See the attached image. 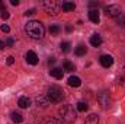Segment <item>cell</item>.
<instances>
[{
  "instance_id": "23",
  "label": "cell",
  "mask_w": 125,
  "mask_h": 124,
  "mask_svg": "<svg viewBox=\"0 0 125 124\" xmlns=\"http://www.w3.org/2000/svg\"><path fill=\"white\" fill-rule=\"evenodd\" d=\"M60 47H61V51H64V53L70 51V42H67V41H65V42H61Z\"/></svg>"
},
{
  "instance_id": "9",
  "label": "cell",
  "mask_w": 125,
  "mask_h": 124,
  "mask_svg": "<svg viewBox=\"0 0 125 124\" xmlns=\"http://www.w3.org/2000/svg\"><path fill=\"white\" fill-rule=\"evenodd\" d=\"M99 63L103 66V67H111L114 64V57L112 56H102L99 59Z\"/></svg>"
},
{
  "instance_id": "20",
  "label": "cell",
  "mask_w": 125,
  "mask_h": 124,
  "mask_svg": "<svg viewBox=\"0 0 125 124\" xmlns=\"http://www.w3.org/2000/svg\"><path fill=\"white\" fill-rule=\"evenodd\" d=\"M42 124H62V121L58 118H47V120H44Z\"/></svg>"
},
{
  "instance_id": "28",
  "label": "cell",
  "mask_w": 125,
  "mask_h": 124,
  "mask_svg": "<svg viewBox=\"0 0 125 124\" xmlns=\"http://www.w3.org/2000/svg\"><path fill=\"white\" fill-rule=\"evenodd\" d=\"M35 12H36L35 9H29V10H26V12H25V16H31V15H33Z\"/></svg>"
},
{
  "instance_id": "7",
  "label": "cell",
  "mask_w": 125,
  "mask_h": 124,
  "mask_svg": "<svg viewBox=\"0 0 125 124\" xmlns=\"http://www.w3.org/2000/svg\"><path fill=\"white\" fill-rule=\"evenodd\" d=\"M35 102H36L38 108H39V107H41V108H47V107H48V104H50L48 98H47V96H44V95L36 96V98H35Z\"/></svg>"
},
{
  "instance_id": "11",
  "label": "cell",
  "mask_w": 125,
  "mask_h": 124,
  "mask_svg": "<svg viewBox=\"0 0 125 124\" xmlns=\"http://www.w3.org/2000/svg\"><path fill=\"white\" fill-rule=\"evenodd\" d=\"M68 85L73 86V88H79V86L82 85V80H80V77H77V76H70V77H68Z\"/></svg>"
},
{
  "instance_id": "22",
  "label": "cell",
  "mask_w": 125,
  "mask_h": 124,
  "mask_svg": "<svg viewBox=\"0 0 125 124\" xmlns=\"http://www.w3.org/2000/svg\"><path fill=\"white\" fill-rule=\"evenodd\" d=\"M58 32H60V26L58 25H51L50 26V34L51 35H57Z\"/></svg>"
},
{
  "instance_id": "14",
  "label": "cell",
  "mask_w": 125,
  "mask_h": 124,
  "mask_svg": "<svg viewBox=\"0 0 125 124\" xmlns=\"http://www.w3.org/2000/svg\"><path fill=\"white\" fill-rule=\"evenodd\" d=\"M50 74H51L52 77H55V79L60 80V79H62V76H64V72H62L61 69H57V67H55V69H51V70H50Z\"/></svg>"
},
{
  "instance_id": "1",
  "label": "cell",
  "mask_w": 125,
  "mask_h": 124,
  "mask_svg": "<svg viewBox=\"0 0 125 124\" xmlns=\"http://www.w3.org/2000/svg\"><path fill=\"white\" fill-rule=\"evenodd\" d=\"M25 34L32 39H42L45 35V28L39 21H29L25 25Z\"/></svg>"
},
{
  "instance_id": "10",
  "label": "cell",
  "mask_w": 125,
  "mask_h": 124,
  "mask_svg": "<svg viewBox=\"0 0 125 124\" xmlns=\"http://www.w3.org/2000/svg\"><path fill=\"white\" fill-rule=\"evenodd\" d=\"M89 19H90L93 24H99V21H100V13H99L97 9H92V10H89Z\"/></svg>"
},
{
  "instance_id": "17",
  "label": "cell",
  "mask_w": 125,
  "mask_h": 124,
  "mask_svg": "<svg viewBox=\"0 0 125 124\" xmlns=\"http://www.w3.org/2000/svg\"><path fill=\"white\" fill-rule=\"evenodd\" d=\"M10 117H12V121H13V123H22V121H23L22 115H21L19 112H16V111H13V112L10 114Z\"/></svg>"
},
{
  "instance_id": "21",
  "label": "cell",
  "mask_w": 125,
  "mask_h": 124,
  "mask_svg": "<svg viewBox=\"0 0 125 124\" xmlns=\"http://www.w3.org/2000/svg\"><path fill=\"white\" fill-rule=\"evenodd\" d=\"M76 54H77V56H84V54H86V47H84V45H79V47L76 48Z\"/></svg>"
},
{
  "instance_id": "31",
  "label": "cell",
  "mask_w": 125,
  "mask_h": 124,
  "mask_svg": "<svg viewBox=\"0 0 125 124\" xmlns=\"http://www.w3.org/2000/svg\"><path fill=\"white\" fill-rule=\"evenodd\" d=\"M54 63H55L54 59H50V60H48V64H54Z\"/></svg>"
},
{
  "instance_id": "32",
  "label": "cell",
  "mask_w": 125,
  "mask_h": 124,
  "mask_svg": "<svg viewBox=\"0 0 125 124\" xmlns=\"http://www.w3.org/2000/svg\"><path fill=\"white\" fill-rule=\"evenodd\" d=\"M4 47H6V44L3 41H0V48H4Z\"/></svg>"
},
{
  "instance_id": "24",
  "label": "cell",
  "mask_w": 125,
  "mask_h": 124,
  "mask_svg": "<svg viewBox=\"0 0 125 124\" xmlns=\"http://www.w3.org/2000/svg\"><path fill=\"white\" fill-rule=\"evenodd\" d=\"M0 29H1L3 32H6V34H7V32L10 31V26H9V25H6V24H3V25L0 26Z\"/></svg>"
},
{
  "instance_id": "2",
  "label": "cell",
  "mask_w": 125,
  "mask_h": 124,
  "mask_svg": "<svg viewBox=\"0 0 125 124\" xmlns=\"http://www.w3.org/2000/svg\"><path fill=\"white\" fill-rule=\"evenodd\" d=\"M58 115L65 123H73L77 118V112H76V110L71 105H62V107H60L58 108Z\"/></svg>"
},
{
  "instance_id": "25",
  "label": "cell",
  "mask_w": 125,
  "mask_h": 124,
  "mask_svg": "<svg viewBox=\"0 0 125 124\" xmlns=\"http://www.w3.org/2000/svg\"><path fill=\"white\" fill-rule=\"evenodd\" d=\"M9 16H10L9 12H7L6 9H3V10H1V18H3V19H9Z\"/></svg>"
},
{
  "instance_id": "5",
  "label": "cell",
  "mask_w": 125,
  "mask_h": 124,
  "mask_svg": "<svg viewBox=\"0 0 125 124\" xmlns=\"http://www.w3.org/2000/svg\"><path fill=\"white\" fill-rule=\"evenodd\" d=\"M105 13H106L108 16H111V18H118V16H121V15H122L121 9H119L118 6H115V4L105 6Z\"/></svg>"
},
{
  "instance_id": "16",
  "label": "cell",
  "mask_w": 125,
  "mask_h": 124,
  "mask_svg": "<svg viewBox=\"0 0 125 124\" xmlns=\"http://www.w3.org/2000/svg\"><path fill=\"white\" fill-rule=\"evenodd\" d=\"M84 124H99V117H97L96 114H90V115L86 118Z\"/></svg>"
},
{
  "instance_id": "3",
  "label": "cell",
  "mask_w": 125,
  "mask_h": 124,
  "mask_svg": "<svg viewBox=\"0 0 125 124\" xmlns=\"http://www.w3.org/2000/svg\"><path fill=\"white\" fill-rule=\"evenodd\" d=\"M47 98H48L50 102H52V104H58V102H61L62 99H64V92H62L58 86H51V88H48Z\"/></svg>"
},
{
  "instance_id": "12",
  "label": "cell",
  "mask_w": 125,
  "mask_h": 124,
  "mask_svg": "<svg viewBox=\"0 0 125 124\" xmlns=\"http://www.w3.org/2000/svg\"><path fill=\"white\" fill-rule=\"evenodd\" d=\"M18 105H19L21 108H28V107L31 105V99H29L28 96H21L19 101H18Z\"/></svg>"
},
{
  "instance_id": "15",
  "label": "cell",
  "mask_w": 125,
  "mask_h": 124,
  "mask_svg": "<svg viewBox=\"0 0 125 124\" xmlns=\"http://www.w3.org/2000/svg\"><path fill=\"white\" fill-rule=\"evenodd\" d=\"M90 44H92L93 47H100V44H102V38H100L97 34H93V35L90 37Z\"/></svg>"
},
{
  "instance_id": "4",
  "label": "cell",
  "mask_w": 125,
  "mask_h": 124,
  "mask_svg": "<svg viewBox=\"0 0 125 124\" xmlns=\"http://www.w3.org/2000/svg\"><path fill=\"white\" fill-rule=\"evenodd\" d=\"M42 7L45 9V12L48 15H52V16L58 15V12H60V4L55 0H45V1H42Z\"/></svg>"
},
{
  "instance_id": "18",
  "label": "cell",
  "mask_w": 125,
  "mask_h": 124,
  "mask_svg": "<svg viewBox=\"0 0 125 124\" xmlns=\"http://www.w3.org/2000/svg\"><path fill=\"white\" fill-rule=\"evenodd\" d=\"M62 67H64V70L65 72H73V70H76V67H74V64L71 62H64V64H62Z\"/></svg>"
},
{
  "instance_id": "13",
  "label": "cell",
  "mask_w": 125,
  "mask_h": 124,
  "mask_svg": "<svg viewBox=\"0 0 125 124\" xmlns=\"http://www.w3.org/2000/svg\"><path fill=\"white\" fill-rule=\"evenodd\" d=\"M61 9H62V12H73L76 9V4L73 1H64L61 4Z\"/></svg>"
},
{
  "instance_id": "19",
  "label": "cell",
  "mask_w": 125,
  "mask_h": 124,
  "mask_svg": "<svg viewBox=\"0 0 125 124\" xmlns=\"http://www.w3.org/2000/svg\"><path fill=\"white\" fill-rule=\"evenodd\" d=\"M87 110H89V105H87L86 102H83V101H82V102H79V104H77V111H80V112H86Z\"/></svg>"
},
{
  "instance_id": "6",
  "label": "cell",
  "mask_w": 125,
  "mask_h": 124,
  "mask_svg": "<svg viewBox=\"0 0 125 124\" xmlns=\"http://www.w3.org/2000/svg\"><path fill=\"white\" fill-rule=\"evenodd\" d=\"M97 101H99V104L102 105L103 110H108V108L111 107V98H109V93L100 92L99 95H97Z\"/></svg>"
},
{
  "instance_id": "27",
  "label": "cell",
  "mask_w": 125,
  "mask_h": 124,
  "mask_svg": "<svg viewBox=\"0 0 125 124\" xmlns=\"http://www.w3.org/2000/svg\"><path fill=\"white\" fill-rule=\"evenodd\" d=\"M6 63H7V64H9V66H12V64H13V63H15V59H13V57H12V56H9V57H7V60H6Z\"/></svg>"
},
{
  "instance_id": "26",
  "label": "cell",
  "mask_w": 125,
  "mask_h": 124,
  "mask_svg": "<svg viewBox=\"0 0 125 124\" xmlns=\"http://www.w3.org/2000/svg\"><path fill=\"white\" fill-rule=\"evenodd\" d=\"M15 44V41H13V38H7V41H6V47H12Z\"/></svg>"
},
{
  "instance_id": "8",
  "label": "cell",
  "mask_w": 125,
  "mask_h": 124,
  "mask_svg": "<svg viewBox=\"0 0 125 124\" xmlns=\"http://www.w3.org/2000/svg\"><path fill=\"white\" fill-rule=\"evenodd\" d=\"M25 59H26V62L29 63V64H38L39 62V59H38V56H36V53L35 51H28L26 53V56H25Z\"/></svg>"
},
{
  "instance_id": "29",
  "label": "cell",
  "mask_w": 125,
  "mask_h": 124,
  "mask_svg": "<svg viewBox=\"0 0 125 124\" xmlns=\"http://www.w3.org/2000/svg\"><path fill=\"white\" fill-rule=\"evenodd\" d=\"M10 4H12V6H18V4H19V0H12Z\"/></svg>"
},
{
  "instance_id": "30",
  "label": "cell",
  "mask_w": 125,
  "mask_h": 124,
  "mask_svg": "<svg viewBox=\"0 0 125 124\" xmlns=\"http://www.w3.org/2000/svg\"><path fill=\"white\" fill-rule=\"evenodd\" d=\"M71 29H73V26H71V25H67V26H65V31H67V32H71Z\"/></svg>"
}]
</instances>
